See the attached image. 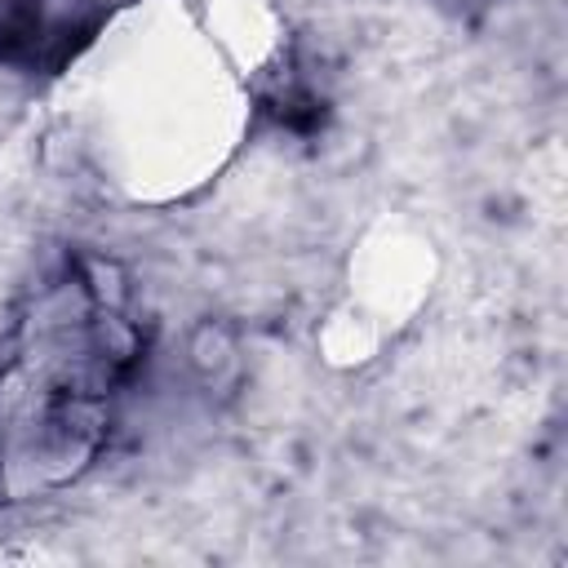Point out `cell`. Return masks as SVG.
I'll return each mask as SVG.
<instances>
[{"instance_id": "1", "label": "cell", "mask_w": 568, "mask_h": 568, "mask_svg": "<svg viewBox=\"0 0 568 568\" xmlns=\"http://www.w3.org/2000/svg\"><path fill=\"white\" fill-rule=\"evenodd\" d=\"M133 359L138 333L111 266L71 257L31 293L0 364L4 497L58 488L93 462Z\"/></svg>"}, {"instance_id": "2", "label": "cell", "mask_w": 568, "mask_h": 568, "mask_svg": "<svg viewBox=\"0 0 568 568\" xmlns=\"http://www.w3.org/2000/svg\"><path fill=\"white\" fill-rule=\"evenodd\" d=\"M102 18V0H0V67L53 75L84 53Z\"/></svg>"}, {"instance_id": "3", "label": "cell", "mask_w": 568, "mask_h": 568, "mask_svg": "<svg viewBox=\"0 0 568 568\" xmlns=\"http://www.w3.org/2000/svg\"><path fill=\"white\" fill-rule=\"evenodd\" d=\"M262 111L288 129V133H315L324 124V98L315 93V84L297 71H280L266 89H262Z\"/></svg>"}]
</instances>
